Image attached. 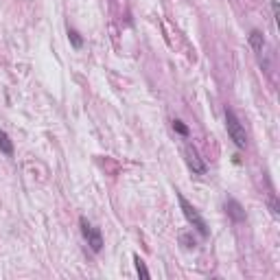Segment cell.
<instances>
[{"instance_id":"cell-1","label":"cell","mask_w":280,"mask_h":280,"mask_svg":"<svg viewBox=\"0 0 280 280\" xmlns=\"http://www.w3.org/2000/svg\"><path fill=\"white\" fill-rule=\"evenodd\" d=\"M178 202H180V208H182V212H184V217H186L188 223L193 226L195 230L202 234V237H208V234H210L208 223H206L204 217L195 210V206H193V204H188V202H186V197H184L182 193H178Z\"/></svg>"},{"instance_id":"cell-2","label":"cell","mask_w":280,"mask_h":280,"mask_svg":"<svg viewBox=\"0 0 280 280\" xmlns=\"http://www.w3.org/2000/svg\"><path fill=\"white\" fill-rule=\"evenodd\" d=\"M226 129H228V136L234 140V145L239 149H245L247 147V134H245V127L241 125V121L237 119V114L232 109H226Z\"/></svg>"},{"instance_id":"cell-3","label":"cell","mask_w":280,"mask_h":280,"mask_svg":"<svg viewBox=\"0 0 280 280\" xmlns=\"http://www.w3.org/2000/svg\"><path fill=\"white\" fill-rule=\"evenodd\" d=\"M79 226H81V234H83V239L88 241V245H90L92 252H101L103 249V237H101L99 228H94L86 217L79 219Z\"/></svg>"},{"instance_id":"cell-4","label":"cell","mask_w":280,"mask_h":280,"mask_svg":"<svg viewBox=\"0 0 280 280\" xmlns=\"http://www.w3.org/2000/svg\"><path fill=\"white\" fill-rule=\"evenodd\" d=\"M184 156H186V164L190 166V171H193V173H197V175H204L206 173L204 160L200 158V153H197V149H195L193 145L184 147Z\"/></svg>"},{"instance_id":"cell-5","label":"cell","mask_w":280,"mask_h":280,"mask_svg":"<svg viewBox=\"0 0 280 280\" xmlns=\"http://www.w3.org/2000/svg\"><path fill=\"white\" fill-rule=\"evenodd\" d=\"M226 212L230 215L234 221H243L245 219V210L241 208V204L237 202V200H228L226 202Z\"/></svg>"},{"instance_id":"cell-6","label":"cell","mask_w":280,"mask_h":280,"mask_svg":"<svg viewBox=\"0 0 280 280\" xmlns=\"http://www.w3.org/2000/svg\"><path fill=\"white\" fill-rule=\"evenodd\" d=\"M0 153L13 156V143H11V138L7 136V131H3V129H0Z\"/></svg>"},{"instance_id":"cell-7","label":"cell","mask_w":280,"mask_h":280,"mask_svg":"<svg viewBox=\"0 0 280 280\" xmlns=\"http://www.w3.org/2000/svg\"><path fill=\"white\" fill-rule=\"evenodd\" d=\"M249 46H252L256 53H263V46H265V38L261 31H252L249 33Z\"/></svg>"},{"instance_id":"cell-8","label":"cell","mask_w":280,"mask_h":280,"mask_svg":"<svg viewBox=\"0 0 280 280\" xmlns=\"http://www.w3.org/2000/svg\"><path fill=\"white\" fill-rule=\"evenodd\" d=\"M134 263H136V271H138V276L143 278V280H149V269H147L145 261L140 259V256H134Z\"/></svg>"},{"instance_id":"cell-9","label":"cell","mask_w":280,"mask_h":280,"mask_svg":"<svg viewBox=\"0 0 280 280\" xmlns=\"http://www.w3.org/2000/svg\"><path fill=\"white\" fill-rule=\"evenodd\" d=\"M68 40H70V44H72V48H75V50H79L81 46H83V40L79 38V33L75 31V29H68Z\"/></svg>"},{"instance_id":"cell-10","label":"cell","mask_w":280,"mask_h":280,"mask_svg":"<svg viewBox=\"0 0 280 280\" xmlns=\"http://www.w3.org/2000/svg\"><path fill=\"white\" fill-rule=\"evenodd\" d=\"M173 129H175V131H178V134H180V136H184V138H186V136H188V127H186V125H184L182 121H173Z\"/></svg>"}]
</instances>
